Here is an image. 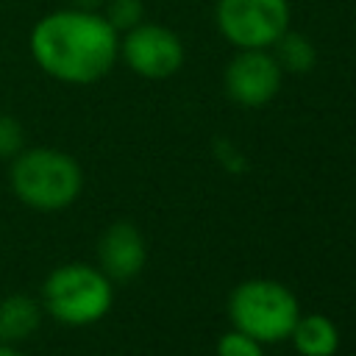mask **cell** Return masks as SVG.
<instances>
[{
    "label": "cell",
    "instance_id": "cell-5",
    "mask_svg": "<svg viewBox=\"0 0 356 356\" xmlns=\"http://www.w3.org/2000/svg\"><path fill=\"white\" fill-rule=\"evenodd\" d=\"M289 0H217L214 22L225 42L236 50L273 47L289 28Z\"/></svg>",
    "mask_w": 356,
    "mask_h": 356
},
{
    "label": "cell",
    "instance_id": "cell-7",
    "mask_svg": "<svg viewBox=\"0 0 356 356\" xmlns=\"http://www.w3.org/2000/svg\"><path fill=\"white\" fill-rule=\"evenodd\" d=\"M281 78L284 70L278 67L275 56L267 47L236 50L222 75L228 97L245 108L267 106L281 89Z\"/></svg>",
    "mask_w": 356,
    "mask_h": 356
},
{
    "label": "cell",
    "instance_id": "cell-6",
    "mask_svg": "<svg viewBox=\"0 0 356 356\" xmlns=\"http://www.w3.org/2000/svg\"><path fill=\"white\" fill-rule=\"evenodd\" d=\"M120 58L131 72L147 81H164L184 67V42L172 28L142 19L120 33Z\"/></svg>",
    "mask_w": 356,
    "mask_h": 356
},
{
    "label": "cell",
    "instance_id": "cell-16",
    "mask_svg": "<svg viewBox=\"0 0 356 356\" xmlns=\"http://www.w3.org/2000/svg\"><path fill=\"white\" fill-rule=\"evenodd\" d=\"M0 356H22L17 350V345H8V342H0Z\"/></svg>",
    "mask_w": 356,
    "mask_h": 356
},
{
    "label": "cell",
    "instance_id": "cell-12",
    "mask_svg": "<svg viewBox=\"0 0 356 356\" xmlns=\"http://www.w3.org/2000/svg\"><path fill=\"white\" fill-rule=\"evenodd\" d=\"M100 14L111 22L117 33H125L145 19V3L142 0H106Z\"/></svg>",
    "mask_w": 356,
    "mask_h": 356
},
{
    "label": "cell",
    "instance_id": "cell-9",
    "mask_svg": "<svg viewBox=\"0 0 356 356\" xmlns=\"http://www.w3.org/2000/svg\"><path fill=\"white\" fill-rule=\"evenodd\" d=\"M42 303L25 292L6 295L0 300V342L19 345L31 339L42 325Z\"/></svg>",
    "mask_w": 356,
    "mask_h": 356
},
{
    "label": "cell",
    "instance_id": "cell-10",
    "mask_svg": "<svg viewBox=\"0 0 356 356\" xmlns=\"http://www.w3.org/2000/svg\"><path fill=\"white\" fill-rule=\"evenodd\" d=\"M289 339L300 356H334L339 348V328L325 314H298Z\"/></svg>",
    "mask_w": 356,
    "mask_h": 356
},
{
    "label": "cell",
    "instance_id": "cell-14",
    "mask_svg": "<svg viewBox=\"0 0 356 356\" xmlns=\"http://www.w3.org/2000/svg\"><path fill=\"white\" fill-rule=\"evenodd\" d=\"M217 356H261V342L234 328V331L220 337Z\"/></svg>",
    "mask_w": 356,
    "mask_h": 356
},
{
    "label": "cell",
    "instance_id": "cell-4",
    "mask_svg": "<svg viewBox=\"0 0 356 356\" xmlns=\"http://www.w3.org/2000/svg\"><path fill=\"white\" fill-rule=\"evenodd\" d=\"M298 314L300 309L292 289L270 278L242 281L228 298V317L234 328L259 339L261 345L289 339Z\"/></svg>",
    "mask_w": 356,
    "mask_h": 356
},
{
    "label": "cell",
    "instance_id": "cell-11",
    "mask_svg": "<svg viewBox=\"0 0 356 356\" xmlns=\"http://www.w3.org/2000/svg\"><path fill=\"white\" fill-rule=\"evenodd\" d=\"M270 53L275 56L278 67H281L284 72H292V75H303V72H309V70L317 64V50H314V44H312L303 33H298V31H292V28H286V31L273 42Z\"/></svg>",
    "mask_w": 356,
    "mask_h": 356
},
{
    "label": "cell",
    "instance_id": "cell-13",
    "mask_svg": "<svg viewBox=\"0 0 356 356\" xmlns=\"http://www.w3.org/2000/svg\"><path fill=\"white\" fill-rule=\"evenodd\" d=\"M25 147V131L17 117L0 114V159H14Z\"/></svg>",
    "mask_w": 356,
    "mask_h": 356
},
{
    "label": "cell",
    "instance_id": "cell-15",
    "mask_svg": "<svg viewBox=\"0 0 356 356\" xmlns=\"http://www.w3.org/2000/svg\"><path fill=\"white\" fill-rule=\"evenodd\" d=\"M75 8H86V11H100L106 0H70Z\"/></svg>",
    "mask_w": 356,
    "mask_h": 356
},
{
    "label": "cell",
    "instance_id": "cell-2",
    "mask_svg": "<svg viewBox=\"0 0 356 356\" xmlns=\"http://www.w3.org/2000/svg\"><path fill=\"white\" fill-rule=\"evenodd\" d=\"M14 197L33 211H61L83 189L81 164L58 147H22L8 167Z\"/></svg>",
    "mask_w": 356,
    "mask_h": 356
},
{
    "label": "cell",
    "instance_id": "cell-1",
    "mask_svg": "<svg viewBox=\"0 0 356 356\" xmlns=\"http://www.w3.org/2000/svg\"><path fill=\"white\" fill-rule=\"evenodd\" d=\"M36 67L72 86H86L111 72L120 58V33L100 11L61 8L44 14L28 39Z\"/></svg>",
    "mask_w": 356,
    "mask_h": 356
},
{
    "label": "cell",
    "instance_id": "cell-8",
    "mask_svg": "<svg viewBox=\"0 0 356 356\" xmlns=\"http://www.w3.org/2000/svg\"><path fill=\"white\" fill-rule=\"evenodd\" d=\"M147 259L145 239L139 228L128 220L111 222L100 239H97V267L111 278V281H128L142 273Z\"/></svg>",
    "mask_w": 356,
    "mask_h": 356
},
{
    "label": "cell",
    "instance_id": "cell-3",
    "mask_svg": "<svg viewBox=\"0 0 356 356\" xmlns=\"http://www.w3.org/2000/svg\"><path fill=\"white\" fill-rule=\"evenodd\" d=\"M39 303L44 314H50L61 325H72V328L92 325L111 312L114 303L111 278L100 267L83 261L58 264L56 270L47 273Z\"/></svg>",
    "mask_w": 356,
    "mask_h": 356
}]
</instances>
